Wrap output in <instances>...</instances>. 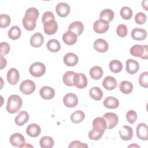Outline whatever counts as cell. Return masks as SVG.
<instances>
[{
  "label": "cell",
  "instance_id": "cell-1",
  "mask_svg": "<svg viewBox=\"0 0 148 148\" xmlns=\"http://www.w3.org/2000/svg\"><path fill=\"white\" fill-rule=\"evenodd\" d=\"M23 105L22 99L16 94L11 95L8 99L6 110L10 114L17 113L21 108Z\"/></svg>",
  "mask_w": 148,
  "mask_h": 148
},
{
  "label": "cell",
  "instance_id": "cell-2",
  "mask_svg": "<svg viewBox=\"0 0 148 148\" xmlns=\"http://www.w3.org/2000/svg\"><path fill=\"white\" fill-rule=\"evenodd\" d=\"M130 53L132 56L136 57H140L142 59L147 60L148 58L147 45H135L130 49Z\"/></svg>",
  "mask_w": 148,
  "mask_h": 148
},
{
  "label": "cell",
  "instance_id": "cell-3",
  "mask_svg": "<svg viewBox=\"0 0 148 148\" xmlns=\"http://www.w3.org/2000/svg\"><path fill=\"white\" fill-rule=\"evenodd\" d=\"M29 72L32 76L39 77L45 74L46 72V66L40 62H35L30 65Z\"/></svg>",
  "mask_w": 148,
  "mask_h": 148
},
{
  "label": "cell",
  "instance_id": "cell-4",
  "mask_svg": "<svg viewBox=\"0 0 148 148\" xmlns=\"http://www.w3.org/2000/svg\"><path fill=\"white\" fill-rule=\"evenodd\" d=\"M35 88L36 86L35 83L29 79L23 81L20 85V91L25 95L31 94L35 91Z\"/></svg>",
  "mask_w": 148,
  "mask_h": 148
},
{
  "label": "cell",
  "instance_id": "cell-5",
  "mask_svg": "<svg viewBox=\"0 0 148 148\" xmlns=\"http://www.w3.org/2000/svg\"><path fill=\"white\" fill-rule=\"evenodd\" d=\"M87 85L86 76L82 73H76L73 76V86L79 89L84 88Z\"/></svg>",
  "mask_w": 148,
  "mask_h": 148
},
{
  "label": "cell",
  "instance_id": "cell-6",
  "mask_svg": "<svg viewBox=\"0 0 148 148\" xmlns=\"http://www.w3.org/2000/svg\"><path fill=\"white\" fill-rule=\"evenodd\" d=\"M103 118L107 124V128L112 129L115 127L119 121V117L116 114L112 112H107L103 114Z\"/></svg>",
  "mask_w": 148,
  "mask_h": 148
},
{
  "label": "cell",
  "instance_id": "cell-7",
  "mask_svg": "<svg viewBox=\"0 0 148 148\" xmlns=\"http://www.w3.org/2000/svg\"><path fill=\"white\" fill-rule=\"evenodd\" d=\"M63 103L68 108H74L78 103V98L75 94L68 93L63 98Z\"/></svg>",
  "mask_w": 148,
  "mask_h": 148
},
{
  "label": "cell",
  "instance_id": "cell-8",
  "mask_svg": "<svg viewBox=\"0 0 148 148\" xmlns=\"http://www.w3.org/2000/svg\"><path fill=\"white\" fill-rule=\"evenodd\" d=\"M136 133L137 137L142 140H147V125L146 123H140L138 124L136 129Z\"/></svg>",
  "mask_w": 148,
  "mask_h": 148
},
{
  "label": "cell",
  "instance_id": "cell-9",
  "mask_svg": "<svg viewBox=\"0 0 148 148\" xmlns=\"http://www.w3.org/2000/svg\"><path fill=\"white\" fill-rule=\"evenodd\" d=\"M10 143L12 145L17 147H21L25 143L24 136L20 133H14L9 138Z\"/></svg>",
  "mask_w": 148,
  "mask_h": 148
},
{
  "label": "cell",
  "instance_id": "cell-10",
  "mask_svg": "<svg viewBox=\"0 0 148 148\" xmlns=\"http://www.w3.org/2000/svg\"><path fill=\"white\" fill-rule=\"evenodd\" d=\"M6 77L8 82L10 84H16L18 83L20 78V73L18 71L14 68L9 69L7 72Z\"/></svg>",
  "mask_w": 148,
  "mask_h": 148
},
{
  "label": "cell",
  "instance_id": "cell-11",
  "mask_svg": "<svg viewBox=\"0 0 148 148\" xmlns=\"http://www.w3.org/2000/svg\"><path fill=\"white\" fill-rule=\"evenodd\" d=\"M56 11L59 16L65 17L69 14L70 6L65 2H60L56 6Z\"/></svg>",
  "mask_w": 148,
  "mask_h": 148
},
{
  "label": "cell",
  "instance_id": "cell-12",
  "mask_svg": "<svg viewBox=\"0 0 148 148\" xmlns=\"http://www.w3.org/2000/svg\"><path fill=\"white\" fill-rule=\"evenodd\" d=\"M107 128V124L103 117H97L95 118L92 121V129L104 132Z\"/></svg>",
  "mask_w": 148,
  "mask_h": 148
},
{
  "label": "cell",
  "instance_id": "cell-13",
  "mask_svg": "<svg viewBox=\"0 0 148 148\" xmlns=\"http://www.w3.org/2000/svg\"><path fill=\"white\" fill-rule=\"evenodd\" d=\"M121 139L123 140H130L133 136L132 128L128 125H123L119 131Z\"/></svg>",
  "mask_w": 148,
  "mask_h": 148
},
{
  "label": "cell",
  "instance_id": "cell-14",
  "mask_svg": "<svg viewBox=\"0 0 148 148\" xmlns=\"http://www.w3.org/2000/svg\"><path fill=\"white\" fill-rule=\"evenodd\" d=\"M94 49L99 53H105L109 48L108 42L103 39L98 38L96 39L93 44Z\"/></svg>",
  "mask_w": 148,
  "mask_h": 148
},
{
  "label": "cell",
  "instance_id": "cell-15",
  "mask_svg": "<svg viewBox=\"0 0 148 148\" xmlns=\"http://www.w3.org/2000/svg\"><path fill=\"white\" fill-rule=\"evenodd\" d=\"M109 28V23H106L100 19L96 20L93 25L94 31L98 34H103L106 32Z\"/></svg>",
  "mask_w": 148,
  "mask_h": 148
},
{
  "label": "cell",
  "instance_id": "cell-16",
  "mask_svg": "<svg viewBox=\"0 0 148 148\" xmlns=\"http://www.w3.org/2000/svg\"><path fill=\"white\" fill-rule=\"evenodd\" d=\"M79 61L77 56L73 53H68L63 57L64 63L68 66L76 65Z\"/></svg>",
  "mask_w": 148,
  "mask_h": 148
},
{
  "label": "cell",
  "instance_id": "cell-17",
  "mask_svg": "<svg viewBox=\"0 0 148 148\" xmlns=\"http://www.w3.org/2000/svg\"><path fill=\"white\" fill-rule=\"evenodd\" d=\"M39 94L42 98L49 100L52 99L54 97L55 91L52 87L45 86L40 89Z\"/></svg>",
  "mask_w": 148,
  "mask_h": 148
},
{
  "label": "cell",
  "instance_id": "cell-18",
  "mask_svg": "<svg viewBox=\"0 0 148 148\" xmlns=\"http://www.w3.org/2000/svg\"><path fill=\"white\" fill-rule=\"evenodd\" d=\"M102 86L108 90H112L115 89L117 86L116 79L111 76H106L102 81Z\"/></svg>",
  "mask_w": 148,
  "mask_h": 148
},
{
  "label": "cell",
  "instance_id": "cell-19",
  "mask_svg": "<svg viewBox=\"0 0 148 148\" xmlns=\"http://www.w3.org/2000/svg\"><path fill=\"white\" fill-rule=\"evenodd\" d=\"M131 37L136 40H143L147 36L146 31L143 28H134L131 31Z\"/></svg>",
  "mask_w": 148,
  "mask_h": 148
},
{
  "label": "cell",
  "instance_id": "cell-20",
  "mask_svg": "<svg viewBox=\"0 0 148 148\" xmlns=\"http://www.w3.org/2000/svg\"><path fill=\"white\" fill-rule=\"evenodd\" d=\"M77 35L73 32L68 30L62 35V40L67 45H73L77 42Z\"/></svg>",
  "mask_w": 148,
  "mask_h": 148
},
{
  "label": "cell",
  "instance_id": "cell-21",
  "mask_svg": "<svg viewBox=\"0 0 148 148\" xmlns=\"http://www.w3.org/2000/svg\"><path fill=\"white\" fill-rule=\"evenodd\" d=\"M126 71L127 72L133 75L136 73L139 68V65L138 61L133 60V59H128L126 62Z\"/></svg>",
  "mask_w": 148,
  "mask_h": 148
},
{
  "label": "cell",
  "instance_id": "cell-22",
  "mask_svg": "<svg viewBox=\"0 0 148 148\" xmlns=\"http://www.w3.org/2000/svg\"><path fill=\"white\" fill-rule=\"evenodd\" d=\"M44 42V38L42 34L40 32H36L33 34L29 40L31 45L34 47H40Z\"/></svg>",
  "mask_w": 148,
  "mask_h": 148
},
{
  "label": "cell",
  "instance_id": "cell-23",
  "mask_svg": "<svg viewBox=\"0 0 148 148\" xmlns=\"http://www.w3.org/2000/svg\"><path fill=\"white\" fill-rule=\"evenodd\" d=\"M43 26V29L45 32L49 35L54 34L57 32L58 29V24L55 20H51L44 24Z\"/></svg>",
  "mask_w": 148,
  "mask_h": 148
},
{
  "label": "cell",
  "instance_id": "cell-24",
  "mask_svg": "<svg viewBox=\"0 0 148 148\" xmlns=\"http://www.w3.org/2000/svg\"><path fill=\"white\" fill-rule=\"evenodd\" d=\"M41 132V129L39 125L35 123L29 124L26 128V133L31 137H37Z\"/></svg>",
  "mask_w": 148,
  "mask_h": 148
},
{
  "label": "cell",
  "instance_id": "cell-25",
  "mask_svg": "<svg viewBox=\"0 0 148 148\" xmlns=\"http://www.w3.org/2000/svg\"><path fill=\"white\" fill-rule=\"evenodd\" d=\"M68 30L73 32L76 35H80L84 31V25L80 21H75L69 25Z\"/></svg>",
  "mask_w": 148,
  "mask_h": 148
},
{
  "label": "cell",
  "instance_id": "cell-26",
  "mask_svg": "<svg viewBox=\"0 0 148 148\" xmlns=\"http://www.w3.org/2000/svg\"><path fill=\"white\" fill-rule=\"evenodd\" d=\"M114 13L110 9H105L102 10L99 14V19L106 23L110 22L114 18Z\"/></svg>",
  "mask_w": 148,
  "mask_h": 148
},
{
  "label": "cell",
  "instance_id": "cell-27",
  "mask_svg": "<svg viewBox=\"0 0 148 148\" xmlns=\"http://www.w3.org/2000/svg\"><path fill=\"white\" fill-rule=\"evenodd\" d=\"M103 104L106 108L116 109L119 106V101L116 97L109 96L105 99Z\"/></svg>",
  "mask_w": 148,
  "mask_h": 148
},
{
  "label": "cell",
  "instance_id": "cell-28",
  "mask_svg": "<svg viewBox=\"0 0 148 148\" xmlns=\"http://www.w3.org/2000/svg\"><path fill=\"white\" fill-rule=\"evenodd\" d=\"M29 118V114L26 111H21L16 116L14 122L17 125L22 126L28 121Z\"/></svg>",
  "mask_w": 148,
  "mask_h": 148
},
{
  "label": "cell",
  "instance_id": "cell-29",
  "mask_svg": "<svg viewBox=\"0 0 148 148\" xmlns=\"http://www.w3.org/2000/svg\"><path fill=\"white\" fill-rule=\"evenodd\" d=\"M103 74L102 68L99 66H94L90 69V75L92 79L98 80L102 77Z\"/></svg>",
  "mask_w": 148,
  "mask_h": 148
},
{
  "label": "cell",
  "instance_id": "cell-30",
  "mask_svg": "<svg viewBox=\"0 0 148 148\" xmlns=\"http://www.w3.org/2000/svg\"><path fill=\"white\" fill-rule=\"evenodd\" d=\"M46 47L47 49L53 53L58 52L61 49V45L59 41L56 39H50L47 44Z\"/></svg>",
  "mask_w": 148,
  "mask_h": 148
},
{
  "label": "cell",
  "instance_id": "cell-31",
  "mask_svg": "<svg viewBox=\"0 0 148 148\" xmlns=\"http://www.w3.org/2000/svg\"><path fill=\"white\" fill-rule=\"evenodd\" d=\"M119 90L123 94H130L133 90V84L129 81L123 80L119 84Z\"/></svg>",
  "mask_w": 148,
  "mask_h": 148
},
{
  "label": "cell",
  "instance_id": "cell-32",
  "mask_svg": "<svg viewBox=\"0 0 148 148\" xmlns=\"http://www.w3.org/2000/svg\"><path fill=\"white\" fill-rule=\"evenodd\" d=\"M89 95L95 101H99L103 97V92L99 87H93L89 91Z\"/></svg>",
  "mask_w": 148,
  "mask_h": 148
},
{
  "label": "cell",
  "instance_id": "cell-33",
  "mask_svg": "<svg viewBox=\"0 0 148 148\" xmlns=\"http://www.w3.org/2000/svg\"><path fill=\"white\" fill-rule=\"evenodd\" d=\"M85 118V113L80 110H76L73 112L71 115V120L73 123H80Z\"/></svg>",
  "mask_w": 148,
  "mask_h": 148
},
{
  "label": "cell",
  "instance_id": "cell-34",
  "mask_svg": "<svg viewBox=\"0 0 148 148\" xmlns=\"http://www.w3.org/2000/svg\"><path fill=\"white\" fill-rule=\"evenodd\" d=\"M109 66L110 71L115 73H119L123 69V64L121 62L117 60H112L109 62Z\"/></svg>",
  "mask_w": 148,
  "mask_h": 148
},
{
  "label": "cell",
  "instance_id": "cell-35",
  "mask_svg": "<svg viewBox=\"0 0 148 148\" xmlns=\"http://www.w3.org/2000/svg\"><path fill=\"white\" fill-rule=\"evenodd\" d=\"M39 10L36 8L32 7L27 9L25 13L24 17L28 19L36 21L37 18L39 17Z\"/></svg>",
  "mask_w": 148,
  "mask_h": 148
},
{
  "label": "cell",
  "instance_id": "cell-36",
  "mask_svg": "<svg viewBox=\"0 0 148 148\" xmlns=\"http://www.w3.org/2000/svg\"><path fill=\"white\" fill-rule=\"evenodd\" d=\"M21 34V31L20 28L17 26H12L10 29L8 31V36L10 39L12 40H16L18 39Z\"/></svg>",
  "mask_w": 148,
  "mask_h": 148
},
{
  "label": "cell",
  "instance_id": "cell-37",
  "mask_svg": "<svg viewBox=\"0 0 148 148\" xmlns=\"http://www.w3.org/2000/svg\"><path fill=\"white\" fill-rule=\"evenodd\" d=\"M53 139L49 136H43L39 141L40 146L42 148H51L54 146Z\"/></svg>",
  "mask_w": 148,
  "mask_h": 148
},
{
  "label": "cell",
  "instance_id": "cell-38",
  "mask_svg": "<svg viewBox=\"0 0 148 148\" xmlns=\"http://www.w3.org/2000/svg\"><path fill=\"white\" fill-rule=\"evenodd\" d=\"M75 72L72 71L66 72L62 77L64 83L68 86H73V76Z\"/></svg>",
  "mask_w": 148,
  "mask_h": 148
},
{
  "label": "cell",
  "instance_id": "cell-39",
  "mask_svg": "<svg viewBox=\"0 0 148 148\" xmlns=\"http://www.w3.org/2000/svg\"><path fill=\"white\" fill-rule=\"evenodd\" d=\"M120 16L124 20H130L132 16V10L128 6H123L120 11Z\"/></svg>",
  "mask_w": 148,
  "mask_h": 148
},
{
  "label": "cell",
  "instance_id": "cell-40",
  "mask_svg": "<svg viewBox=\"0 0 148 148\" xmlns=\"http://www.w3.org/2000/svg\"><path fill=\"white\" fill-rule=\"evenodd\" d=\"M22 22L24 28L28 31H32L36 27V21L28 19L25 17H23Z\"/></svg>",
  "mask_w": 148,
  "mask_h": 148
},
{
  "label": "cell",
  "instance_id": "cell-41",
  "mask_svg": "<svg viewBox=\"0 0 148 148\" xmlns=\"http://www.w3.org/2000/svg\"><path fill=\"white\" fill-rule=\"evenodd\" d=\"M10 17L6 14H1L0 16V27L1 28H6L10 24Z\"/></svg>",
  "mask_w": 148,
  "mask_h": 148
},
{
  "label": "cell",
  "instance_id": "cell-42",
  "mask_svg": "<svg viewBox=\"0 0 148 148\" xmlns=\"http://www.w3.org/2000/svg\"><path fill=\"white\" fill-rule=\"evenodd\" d=\"M138 80L142 87L147 88L148 87V72L146 71L142 72L140 75Z\"/></svg>",
  "mask_w": 148,
  "mask_h": 148
},
{
  "label": "cell",
  "instance_id": "cell-43",
  "mask_svg": "<svg viewBox=\"0 0 148 148\" xmlns=\"http://www.w3.org/2000/svg\"><path fill=\"white\" fill-rule=\"evenodd\" d=\"M103 133H104V132L98 131L92 129L88 132V138L90 139L98 140L101 138Z\"/></svg>",
  "mask_w": 148,
  "mask_h": 148
},
{
  "label": "cell",
  "instance_id": "cell-44",
  "mask_svg": "<svg viewBox=\"0 0 148 148\" xmlns=\"http://www.w3.org/2000/svg\"><path fill=\"white\" fill-rule=\"evenodd\" d=\"M117 34L121 38L125 37L128 33V29L127 27L123 24H119L116 29Z\"/></svg>",
  "mask_w": 148,
  "mask_h": 148
},
{
  "label": "cell",
  "instance_id": "cell-45",
  "mask_svg": "<svg viewBox=\"0 0 148 148\" xmlns=\"http://www.w3.org/2000/svg\"><path fill=\"white\" fill-rule=\"evenodd\" d=\"M126 119L130 124H133L137 119L136 112L134 110H130L126 113Z\"/></svg>",
  "mask_w": 148,
  "mask_h": 148
},
{
  "label": "cell",
  "instance_id": "cell-46",
  "mask_svg": "<svg viewBox=\"0 0 148 148\" xmlns=\"http://www.w3.org/2000/svg\"><path fill=\"white\" fill-rule=\"evenodd\" d=\"M54 20H55V17L53 12L50 11H46L43 14L42 17V21L43 24Z\"/></svg>",
  "mask_w": 148,
  "mask_h": 148
},
{
  "label": "cell",
  "instance_id": "cell-47",
  "mask_svg": "<svg viewBox=\"0 0 148 148\" xmlns=\"http://www.w3.org/2000/svg\"><path fill=\"white\" fill-rule=\"evenodd\" d=\"M147 20L146 15L142 12H138L135 16V21L138 24H144Z\"/></svg>",
  "mask_w": 148,
  "mask_h": 148
},
{
  "label": "cell",
  "instance_id": "cell-48",
  "mask_svg": "<svg viewBox=\"0 0 148 148\" xmlns=\"http://www.w3.org/2000/svg\"><path fill=\"white\" fill-rule=\"evenodd\" d=\"M0 47H1L0 54H1V56H2L8 54L10 49V45L6 42H1L0 44Z\"/></svg>",
  "mask_w": 148,
  "mask_h": 148
},
{
  "label": "cell",
  "instance_id": "cell-49",
  "mask_svg": "<svg viewBox=\"0 0 148 148\" xmlns=\"http://www.w3.org/2000/svg\"><path fill=\"white\" fill-rule=\"evenodd\" d=\"M69 148L71 147H88V145L86 143H82L79 140L72 141L68 146Z\"/></svg>",
  "mask_w": 148,
  "mask_h": 148
},
{
  "label": "cell",
  "instance_id": "cell-50",
  "mask_svg": "<svg viewBox=\"0 0 148 148\" xmlns=\"http://www.w3.org/2000/svg\"><path fill=\"white\" fill-rule=\"evenodd\" d=\"M0 63H1V69H3L6 67L7 64L6 60L2 56H0Z\"/></svg>",
  "mask_w": 148,
  "mask_h": 148
},
{
  "label": "cell",
  "instance_id": "cell-51",
  "mask_svg": "<svg viewBox=\"0 0 148 148\" xmlns=\"http://www.w3.org/2000/svg\"><path fill=\"white\" fill-rule=\"evenodd\" d=\"M147 3H148L147 0H145V1H143L142 2V6L145 9V10H146V11L148 10V9H147Z\"/></svg>",
  "mask_w": 148,
  "mask_h": 148
},
{
  "label": "cell",
  "instance_id": "cell-52",
  "mask_svg": "<svg viewBox=\"0 0 148 148\" xmlns=\"http://www.w3.org/2000/svg\"><path fill=\"white\" fill-rule=\"evenodd\" d=\"M128 147H140V146H139V145H136V144H132V145H129Z\"/></svg>",
  "mask_w": 148,
  "mask_h": 148
},
{
  "label": "cell",
  "instance_id": "cell-53",
  "mask_svg": "<svg viewBox=\"0 0 148 148\" xmlns=\"http://www.w3.org/2000/svg\"><path fill=\"white\" fill-rule=\"evenodd\" d=\"M28 146H29V147H34V146H32V145H27V144H26V143H25L24 145H23L21 146V147H28Z\"/></svg>",
  "mask_w": 148,
  "mask_h": 148
}]
</instances>
